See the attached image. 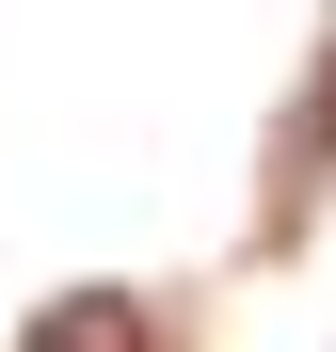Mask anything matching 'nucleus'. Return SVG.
Wrapping results in <instances>:
<instances>
[{"instance_id":"obj_1","label":"nucleus","mask_w":336,"mask_h":352,"mask_svg":"<svg viewBox=\"0 0 336 352\" xmlns=\"http://www.w3.org/2000/svg\"><path fill=\"white\" fill-rule=\"evenodd\" d=\"M16 352H160V320L128 305V288H65V305H32Z\"/></svg>"},{"instance_id":"obj_2","label":"nucleus","mask_w":336,"mask_h":352,"mask_svg":"<svg viewBox=\"0 0 336 352\" xmlns=\"http://www.w3.org/2000/svg\"><path fill=\"white\" fill-rule=\"evenodd\" d=\"M304 129H320V144H336V65H320V112H304Z\"/></svg>"}]
</instances>
